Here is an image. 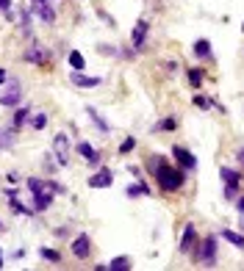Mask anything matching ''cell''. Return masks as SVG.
Instances as JSON below:
<instances>
[{
    "label": "cell",
    "mask_w": 244,
    "mask_h": 271,
    "mask_svg": "<svg viewBox=\"0 0 244 271\" xmlns=\"http://www.w3.org/2000/svg\"><path fill=\"white\" fill-rule=\"evenodd\" d=\"M147 169H150L153 177L158 180L161 191H178V188H183V183H186V169L169 166L164 155H153V158L147 160Z\"/></svg>",
    "instance_id": "cell-1"
},
{
    "label": "cell",
    "mask_w": 244,
    "mask_h": 271,
    "mask_svg": "<svg viewBox=\"0 0 244 271\" xmlns=\"http://www.w3.org/2000/svg\"><path fill=\"white\" fill-rule=\"evenodd\" d=\"M28 188H31V194H34V210H48L50 205H53V196L61 191L58 183L42 180V177H31Z\"/></svg>",
    "instance_id": "cell-2"
},
{
    "label": "cell",
    "mask_w": 244,
    "mask_h": 271,
    "mask_svg": "<svg viewBox=\"0 0 244 271\" xmlns=\"http://www.w3.org/2000/svg\"><path fill=\"white\" fill-rule=\"evenodd\" d=\"M53 153H56V160L61 163V166L70 163V141H67L64 133H56V139H53Z\"/></svg>",
    "instance_id": "cell-3"
},
{
    "label": "cell",
    "mask_w": 244,
    "mask_h": 271,
    "mask_svg": "<svg viewBox=\"0 0 244 271\" xmlns=\"http://www.w3.org/2000/svg\"><path fill=\"white\" fill-rule=\"evenodd\" d=\"M20 100H22L20 80H17V77H11V86H8V91H3V94H0V105H6V108H14Z\"/></svg>",
    "instance_id": "cell-4"
},
{
    "label": "cell",
    "mask_w": 244,
    "mask_h": 271,
    "mask_svg": "<svg viewBox=\"0 0 244 271\" xmlns=\"http://www.w3.org/2000/svg\"><path fill=\"white\" fill-rule=\"evenodd\" d=\"M31 8L42 17V22H48V25L56 22V8L50 6V0H31Z\"/></svg>",
    "instance_id": "cell-5"
},
{
    "label": "cell",
    "mask_w": 244,
    "mask_h": 271,
    "mask_svg": "<svg viewBox=\"0 0 244 271\" xmlns=\"http://www.w3.org/2000/svg\"><path fill=\"white\" fill-rule=\"evenodd\" d=\"M70 249H72V255H75L78 260H86V257L92 255V238L86 235V232H81V235H78L75 241H72Z\"/></svg>",
    "instance_id": "cell-6"
},
{
    "label": "cell",
    "mask_w": 244,
    "mask_h": 271,
    "mask_svg": "<svg viewBox=\"0 0 244 271\" xmlns=\"http://www.w3.org/2000/svg\"><path fill=\"white\" fill-rule=\"evenodd\" d=\"M172 155H175V160H178L181 169H189V172H192V169L197 166V158L189 153V150H183V147H172Z\"/></svg>",
    "instance_id": "cell-7"
},
{
    "label": "cell",
    "mask_w": 244,
    "mask_h": 271,
    "mask_svg": "<svg viewBox=\"0 0 244 271\" xmlns=\"http://www.w3.org/2000/svg\"><path fill=\"white\" fill-rule=\"evenodd\" d=\"M147 31H150V25H147L145 20L136 22V28H133V36H131V42H133V50L139 53V50H145V42H147Z\"/></svg>",
    "instance_id": "cell-8"
},
{
    "label": "cell",
    "mask_w": 244,
    "mask_h": 271,
    "mask_svg": "<svg viewBox=\"0 0 244 271\" xmlns=\"http://www.w3.org/2000/svg\"><path fill=\"white\" fill-rule=\"evenodd\" d=\"M70 80L78 86V89H95V86H100V77H89V75H84V70H72Z\"/></svg>",
    "instance_id": "cell-9"
},
{
    "label": "cell",
    "mask_w": 244,
    "mask_h": 271,
    "mask_svg": "<svg viewBox=\"0 0 244 271\" xmlns=\"http://www.w3.org/2000/svg\"><path fill=\"white\" fill-rule=\"evenodd\" d=\"M214 257H216V238H205L202 241V252H200V263L202 266H214Z\"/></svg>",
    "instance_id": "cell-10"
},
{
    "label": "cell",
    "mask_w": 244,
    "mask_h": 271,
    "mask_svg": "<svg viewBox=\"0 0 244 271\" xmlns=\"http://www.w3.org/2000/svg\"><path fill=\"white\" fill-rule=\"evenodd\" d=\"M111 183H114V174L108 169H100V172H95L89 177V188H108Z\"/></svg>",
    "instance_id": "cell-11"
},
{
    "label": "cell",
    "mask_w": 244,
    "mask_h": 271,
    "mask_svg": "<svg viewBox=\"0 0 244 271\" xmlns=\"http://www.w3.org/2000/svg\"><path fill=\"white\" fill-rule=\"evenodd\" d=\"M195 246H197V230H195V224H189L181 238V252H195Z\"/></svg>",
    "instance_id": "cell-12"
},
{
    "label": "cell",
    "mask_w": 244,
    "mask_h": 271,
    "mask_svg": "<svg viewBox=\"0 0 244 271\" xmlns=\"http://www.w3.org/2000/svg\"><path fill=\"white\" fill-rule=\"evenodd\" d=\"M25 61H34V64H39V67H45V64H48V53L39 50V44H31V47L25 50Z\"/></svg>",
    "instance_id": "cell-13"
},
{
    "label": "cell",
    "mask_w": 244,
    "mask_h": 271,
    "mask_svg": "<svg viewBox=\"0 0 244 271\" xmlns=\"http://www.w3.org/2000/svg\"><path fill=\"white\" fill-rule=\"evenodd\" d=\"M78 153L84 155V160H89L92 166H98V163H100L98 153H95V147H92L89 141H78Z\"/></svg>",
    "instance_id": "cell-14"
},
{
    "label": "cell",
    "mask_w": 244,
    "mask_h": 271,
    "mask_svg": "<svg viewBox=\"0 0 244 271\" xmlns=\"http://www.w3.org/2000/svg\"><path fill=\"white\" fill-rule=\"evenodd\" d=\"M219 174H222L225 186H236L239 188V183H242V174H239L236 169H230V166H222V169H219Z\"/></svg>",
    "instance_id": "cell-15"
},
{
    "label": "cell",
    "mask_w": 244,
    "mask_h": 271,
    "mask_svg": "<svg viewBox=\"0 0 244 271\" xmlns=\"http://www.w3.org/2000/svg\"><path fill=\"white\" fill-rule=\"evenodd\" d=\"M195 56L202 58V61L211 58V42H208V39H197V42H195Z\"/></svg>",
    "instance_id": "cell-16"
},
{
    "label": "cell",
    "mask_w": 244,
    "mask_h": 271,
    "mask_svg": "<svg viewBox=\"0 0 244 271\" xmlns=\"http://www.w3.org/2000/svg\"><path fill=\"white\" fill-rule=\"evenodd\" d=\"M28 122H31V127H34V130H45V125H48V116H45L42 111H34Z\"/></svg>",
    "instance_id": "cell-17"
},
{
    "label": "cell",
    "mask_w": 244,
    "mask_h": 271,
    "mask_svg": "<svg viewBox=\"0 0 244 271\" xmlns=\"http://www.w3.org/2000/svg\"><path fill=\"white\" fill-rule=\"evenodd\" d=\"M86 114H89V116H92V122H95V125L100 127V133H108V122H105V119L100 116V114L95 111V108H92V105H89V108H86Z\"/></svg>",
    "instance_id": "cell-18"
},
{
    "label": "cell",
    "mask_w": 244,
    "mask_h": 271,
    "mask_svg": "<svg viewBox=\"0 0 244 271\" xmlns=\"http://www.w3.org/2000/svg\"><path fill=\"white\" fill-rule=\"evenodd\" d=\"M222 238H225V241H230L236 249H244V235H239V232H233V230H225Z\"/></svg>",
    "instance_id": "cell-19"
},
{
    "label": "cell",
    "mask_w": 244,
    "mask_h": 271,
    "mask_svg": "<svg viewBox=\"0 0 244 271\" xmlns=\"http://www.w3.org/2000/svg\"><path fill=\"white\" fill-rule=\"evenodd\" d=\"M108 269L111 271H128L131 269V257H114L111 263H108Z\"/></svg>",
    "instance_id": "cell-20"
},
{
    "label": "cell",
    "mask_w": 244,
    "mask_h": 271,
    "mask_svg": "<svg viewBox=\"0 0 244 271\" xmlns=\"http://www.w3.org/2000/svg\"><path fill=\"white\" fill-rule=\"evenodd\" d=\"M150 194V186L147 183H136V186L128 188V196H147Z\"/></svg>",
    "instance_id": "cell-21"
},
{
    "label": "cell",
    "mask_w": 244,
    "mask_h": 271,
    "mask_svg": "<svg viewBox=\"0 0 244 271\" xmlns=\"http://www.w3.org/2000/svg\"><path fill=\"white\" fill-rule=\"evenodd\" d=\"M70 67H72V70H84V67H86V58L81 56L78 50H72V53H70Z\"/></svg>",
    "instance_id": "cell-22"
},
{
    "label": "cell",
    "mask_w": 244,
    "mask_h": 271,
    "mask_svg": "<svg viewBox=\"0 0 244 271\" xmlns=\"http://www.w3.org/2000/svg\"><path fill=\"white\" fill-rule=\"evenodd\" d=\"M31 114H34V108H20V111L14 114V127H20L22 122H28V119H31Z\"/></svg>",
    "instance_id": "cell-23"
},
{
    "label": "cell",
    "mask_w": 244,
    "mask_h": 271,
    "mask_svg": "<svg viewBox=\"0 0 244 271\" xmlns=\"http://www.w3.org/2000/svg\"><path fill=\"white\" fill-rule=\"evenodd\" d=\"M189 83L195 86V89H200L202 86V72L195 70V67H189Z\"/></svg>",
    "instance_id": "cell-24"
},
{
    "label": "cell",
    "mask_w": 244,
    "mask_h": 271,
    "mask_svg": "<svg viewBox=\"0 0 244 271\" xmlns=\"http://www.w3.org/2000/svg\"><path fill=\"white\" fill-rule=\"evenodd\" d=\"M42 257L50 260V263H58V260H61V252L58 249H42Z\"/></svg>",
    "instance_id": "cell-25"
},
{
    "label": "cell",
    "mask_w": 244,
    "mask_h": 271,
    "mask_svg": "<svg viewBox=\"0 0 244 271\" xmlns=\"http://www.w3.org/2000/svg\"><path fill=\"white\" fill-rule=\"evenodd\" d=\"M175 127H178L175 119H161L158 125H155V130H175Z\"/></svg>",
    "instance_id": "cell-26"
},
{
    "label": "cell",
    "mask_w": 244,
    "mask_h": 271,
    "mask_svg": "<svg viewBox=\"0 0 244 271\" xmlns=\"http://www.w3.org/2000/svg\"><path fill=\"white\" fill-rule=\"evenodd\" d=\"M0 11L6 14V20H11V14H14V6H11V0H0Z\"/></svg>",
    "instance_id": "cell-27"
},
{
    "label": "cell",
    "mask_w": 244,
    "mask_h": 271,
    "mask_svg": "<svg viewBox=\"0 0 244 271\" xmlns=\"http://www.w3.org/2000/svg\"><path fill=\"white\" fill-rule=\"evenodd\" d=\"M11 141H14V136H11V133H8V130H0V150H6Z\"/></svg>",
    "instance_id": "cell-28"
},
{
    "label": "cell",
    "mask_w": 244,
    "mask_h": 271,
    "mask_svg": "<svg viewBox=\"0 0 244 271\" xmlns=\"http://www.w3.org/2000/svg\"><path fill=\"white\" fill-rule=\"evenodd\" d=\"M133 147H136V139H125V141H122V147H119V153L125 155V153H131Z\"/></svg>",
    "instance_id": "cell-29"
},
{
    "label": "cell",
    "mask_w": 244,
    "mask_h": 271,
    "mask_svg": "<svg viewBox=\"0 0 244 271\" xmlns=\"http://www.w3.org/2000/svg\"><path fill=\"white\" fill-rule=\"evenodd\" d=\"M225 199H236V186H225Z\"/></svg>",
    "instance_id": "cell-30"
},
{
    "label": "cell",
    "mask_w": 244,
    "mask_h": 271,
    "mask_svg": "<svg viewBox=\"0 0 244 271\" xmlns=\"http://www.w3.org/2000/svg\"><path fill=\"white\" fill-rule=\"evenodd\" d=\"M195 105H197V108H208L211 100H205V97H195Z\"/></svg>",
    "instance_id": "cell-31"
},
{
    "label": "cell",
    "mask_w": 244,
    "mask_h": 271,
    "mask_svg": "<svg viewBox=\"0 0 244 271\" xmlns=\"http://www.w3.org/2000/svg\"><path fill=\"white\" fill-rule=\"evenodd\" d=\"M175 67H178L175 61H167V64H164V72H167V75H172V72H175Z\"/></svg>",
    "instance_id": "cell-32"
},
{
    "label": "cell",
    "mask_w": 244,
    "mask_h": 271,
    "mask_svg": "<svg viewBox=\"0 0 244 271\" xmlns=\"http://www.w3.org/2000/svg\"><path fill=\"white\" fill-rule=\"evenodd\" d=\"M239 163H242V166H244V147H242V150H239Z\"/></svg>",
    "instance_id": "cell-33"
},
{
    "label": "cell",
    "mask_w": 244,
    "mask_h": 271,
    "mask_svg": "<svg viewBox=\"0 0 244 271\" xmlns=\"http://www.w3.org/2000/svg\"><path fill=\"white\" fill-rule=\"evenodd\" d=\"M239 210H242V213H244V196H242V199H239Z\"/></svg>",
    "instance_id": "cell-34"
},
{
    "label": "cell",
    "mask_w": 244,
    "mask_h": 271,
    "mask_svg": "<svg viewBox=\"0 0 244 271\" xmlns=\"http://www.w3.org/2000/svg\"><path fill=\"white\" fill-rule=\"evenodd\" d=\"M0 269H3V252H0Z\"/></svg>",
    "instance_id": "cell-35"
},
{
    "label": "cell",
    "mask_w": 244,
    "mask_h": 271,
    "mask_svg": "<svg viewBox=\"0 0 244 271\" xmlns=\"http://www.w3.org/2000/svg\"><path fill=\"white\" fill-rule=\"evenodd\" d=\"M3 230H6V224H3V222H0V232H3Z\"/></svg>",
    "instance_id": "cell-36"
},
{
    "label": "cell",
    "mask_w": 244,
    "mask_h": 271,
    "mask_svg": "<svg viewBox=\"0 0 244 271\" xmlns=\"http://www.w3.org/2000/svg\"><path fill=\"white\" fill-rule=\"evenodd\" d=\"M242 31H244V25H242Z\"/></svg>",
    "instance_id": "cell-37"
}]
</instances>
